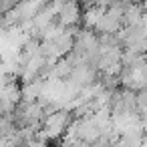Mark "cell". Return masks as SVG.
Here are the masks:
<instances>
[{"label":"cell","instance_id":"cell-1","mask_svg":"<svg viewBox=\"0 0 147 147\" xmlns=\"http://www.w3.org/2000/svg\"><path fill=\"white\" fill-rule=\"evenodd\" d=\"M81 4H79V0H67V2H63L57 10V20L67 26V24H79L81 20Z\"/></svg>","mask_w":147,"mask_h":147},{"label":"cell","instance_id":"cell-2","mask_svg":"<svg viewBox=\"0 0 147 147\" xmlns=\"http://www.w3.org/2000/svg\"><path fill=\"white\" fill-rule=\"evenodd\" d=\"M4 73V65H2V59H0V75Z\"/></svg>","mask_w":147,"mask_h":147}]
</instances>
